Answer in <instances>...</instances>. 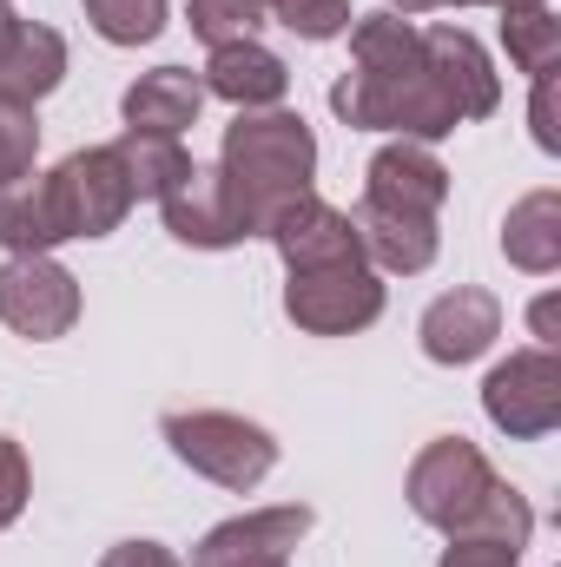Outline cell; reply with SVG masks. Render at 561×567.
I'll return each instance as SVG.
<instances>
[{"instance_id": "obj_28", "label": "cell", "mask_w": 561, "mask_h": 567, "mask_svg": "<svg viewBox=\"0 0 561 567\" xmlns=\"http://www.w3.org/2000/svg\"><path fill=\"white\" fill-rule=\"evenodd\" d=\"M27 495H33V468H27V449H20L13 435H0V535L20 522Z\"/></svg>"}, {"instance_id": "obj_23", "label": "cell", "mask_w": 561, "mask_h": 567, "mask_svg": "<svg viewBox=\"0 0 561 567\" xmlns=\"http://www.w3.org/2000/svg\"><path fill=\"white\" fill-rule=\"evenodd\" d=\"M502 47H509V60L536 80V73H555L561 60V20L549 7H516V13H502Z\"/></svg>"}, {"instance_id": "obj_30", "label": "cell", "mask_w": 561, "mask_h": 567, "mask_svg": "<svg viewBox=\"0 0 561 567\" xmlns=\"http://www.w3.org/2000/svg\"><path fill=\"white\" fill-rule=\"evenodd\" d=\"M100 567H185L165 542H113L106 555H100Z\"/></svg>"}, {"instance_id": "obj_19", "label": "cell", "mask_w": 561, "mask_h": 567, "mask_svg": "<svg viewBox=\"0 0 561 567\" xmlns=\"http://www.w3.org/2000/svg\"><path fill=\"white\" fill-rule=\"evenodd\" d=\"M502 258L516 271H529V278L561 271V192L555 185H542V192H529V198L509 205V218H502Z\"/></svg>"}, {"instance_id": "obj_24", "label": "cell", "mask_w": 561, "mask_h": 567, "mask_svg": "<svg viewBox=\"0 0 561 567\" xmlns=\"http://www.w3.org/2000/svg\"><path fill=\"white\" fill-rule=\"evenodd\" d=\"M86 7V27L106 40V47H145L165 33V0H80Z\"/></svg>"}, {"instance_id": "obj_3", "label": "cell", "mask_w": 561, "mask_h": 567, "mask_svg": "<svg viewBox=\"0 0 561 567\" xmlns=\"http://www.w3.org/2000/svg\"><path fill=\"white\" fill-rule=\"evenodd\" d=\"M159 435L192 475H205L232 495H252L278 468V435L252 416H232V410H172Z\"/></svg>"}, {"instance_id": "obj_25", "label": "cell", "mask_w": 561, "mask_h": 567, "mask_svg": "<svg viewBox=\"0 0 561 567\" xmlns=\"http://www.w3.org/2000/svg\"><path fill=\"white\" fill-rule=\"evenodd\" d=\"M185 20H192V33H198L205 47H232V40H258L265 0H192Z\"/></svg>"}, {"instance_id": "obj_29", "label": "cell", "mask_w": 561, "mask_h": 567, "mask_svg": "<svg viewBox=\"0 0 561 567\" xmlns=\"http://www.w3.org/2000/svg\"><path fill=\"white\" fill-rule=\"evenodd\" d=\"M436 567H522V548H502V542H449Z\"/></svg>"}, {"instance_id": "obj_11", "label": "cell", "mask_w": 561, "mask_h": 567, "mask_svg": "<svg viewBox=\"0 0 561 567\" xmlns=\"http://www.w3.org/2000/svg\"><path fill=\"white\" fill-rule=\"evenodd\" d=\"M422 60H429L436 86H442V100L456 106L462 126H469V120H489V113L502 106V80H496L482 40H476L469 27H456V20L422 27Z\"/></svg>"}, {"instance_id": "obj_33", "label": "cell", "mask_w": 561, "mask_h": 567, "mask_svg": "<svg viewBox=\"0 0 561 567\" xmlns=\"http://www.w3.org/2000/svg\"><path fill=\"white\" fill-rule=\"evenodd\" d=\"M536 330H542V343H555V303H536Z\"/></svg>"}, {"instance_id": "obj_10", "label": "cell", "mask_w": 561, "mask_h": 567, "mask_svg": "<svg viewBox=\"0 0 561 567\" xmlns=\"http://www.w3.org/2000/svg\"><path fill=\"white\" fill-rule=\"evenodd\" d=\"M496 337H502V303H496V290H482V284H456V290H442V297L422 310V323H417L422 357L442 363V370L476 363Z\"/></svg>"}, {"instance_id": "obj_31", "label": "cell", "mask_w": 561, "mask_h": 567, "mask_svg": "<svg viewBox=\"0 0 561 567\" xmlns=\"http://www.w3.org/2000/svg\"><path fill=\"white\" fill-rule=\"evenodd\" d=\"M549 86H555V73H536V106H529V120H536V145H542V152H561L555 100H549Z\"/></svg>"}, {"instance_id": "obj_34", "label": "cell", "mask_w": 561, "mask_h": 567, "mask_svg": "<svg viewBox=\"0 0 561 567\" xmlns=\"http://www.w3.org/2000/svg\"><path fill=\"white\" fill-rule=\"evenodd\" d=\"M13 27H20V13H13V7L0 0V53H7V40H13Z\"/></svg>"}, {"instance_id": "obj_5", "label": "cell", "mask_w": 561, "mask_h": 567, "mask_svg": "<svg viewBox=\"0 0 561 567\" xmlns=\"http://www.w3.org/2000/svg\"><path fill=\"white\" fill-rule=\"evenodd\" d=\"M384 271L357 265H317V271H290L284 284V317L310 337H357L384 317Z\"/></svg>"}, {"instance_id": "obj_6", "label": "cell", "mask_w": 561, "mask_h": 567, "mask_svg": "<svg viewBox=\"0 0 561 567\" xmlns=\"http://www.w3.org/2000/svg\"><path fill=\"white\" fill-rule=\"evenodd\" d=\"M482 416L502 429L509 442H542L561 429V357L549 343L502 357L482 377Z\"/></svg>"}, {"instance_id": "obj_26", "label": "cell", "mask_w": 561, "mask_h": 567, "mask_svg": "<svg viewBox=\"0 0 561 567\" xmlns=\"http://www.w3.org/2000/svg\"><path fill=\"white\" fill-rule=\"evenodd\" d=\"M33 158H40V113L27 100H7L0 93V185L27 178Z\"/></svg>"}, {"instance_id": "obj_8", "label": "cell", "mask_w": 561, "mask_h": 567, "mask_svg": "<svg viewBox=\"0 0 561 567\" xmlns=\"http://www.w3.org/2000/svg\"><path fill=\"white\" fill-rule=\"evenodd\" d=\"M0 323L27 343H53L80 323V278L40 251V258H7L0 265Z\"/></svg>"}, {"instance_id": "obj_2", "label": "cell", "mask_w": 561, "mask_h": 567, "mask_svg": "<svg viewBox=\"0 0 561 567\" xmlns=\"http://www.w3.org/2000/svg\"><path fill=\"white\" fill-rule=\"evenodd\" d=\"M218 178L232 192L245 238H265V225L317 178V133L304 126V113H284V106L238 113L218 145Z\"/></svg>"}, {"instance_id": "obj_32", "label": "cell", "mask_w": 561, "mask_h": 567, "mask_svg": "<svg viewBox=\"0 0 561 567\" xmlns=\"http://www.w3.org/2000/svg\"><path fill=\"white\" fill-rule=\"evenodd\" d=\"M449 7H496V13H516V7H549V0H449Z\"/></svg>"}, {"instance_id": "obj_17", "label": "cell", "mask_w": 561, "mask_h": 567, "mask_svg": "<svg viewBox=\"0 0 561 567\" xmlns=\"http://www.w3.org/2000/svg\"><path fill=\"white\" fill-rule=\"evenodd\" d=\"M120 113H126V133H165V140H178L205 113V80L192 66H152V73H140L126 86Z\"/></svg>"}, {"instance_id": "obj_21", "label": "cell", "mask_w": 561, "mask_h": 567, "mask_svg": "<svg viewBox=\"0 0 561 567\" xmlns=\"http://www.w3.org/2000/svg\"><path fill=\"white\" fill-rule=\"evenodd\" d=\"M529 535H536V508H529V495L509 488V482H496V488L482 495V508H476L449 542H502V548H529Z\"/></svg>"}, {"instance_id": "obj_4", "label": "cell", "mask_w": 561, "mask_h": 567, "mask_svg": "<svg viewBox=\"0 0 561 567\" xmlns=\"http://www.w3.org/2000/svg\"><path fill=\"white\" fill-rule=\"evenodd\" d=\"M496 482H502V475L489 468V455H482L469 435H436V442H422V455L410 462L404 495H410V515H417V522L456 535V528L482 508V495H489Z\"/></svg>"}, {"instance_id": "obj_9", "label": "cell", "mask_w": 561, "mask_h": 567, "mask_svg": "<svg viewBox=\"0 0 561 567\" xmlns=\"http://www.w3.org/2000/svg\"><path fill=\"white\" fill-rule=\"evenodd\" d=\"M159 218H165V231H172L178 245H192V251H232V245H245V225H238V212H232V192H225L218 165H198V158L159 192Z\"/></svg>"}, {"instance_id": "obj_36", "label": "cell", "mask_w": 561, "mask_h": 567, "mask_svg": "<svg viewBox=\"0 0 561 567\" xmlns=\"http://www.w3.org/2000/svg\"><path fill=\"white\" fill-rule=\"evenodd\" d=\"M245 567H290V555H278V561H245Z\"/></svg>"}, {"instance_id": "obj_20", "label": "cell", "mask_w": 561, "mask_h": 567, "mask_svg": "<svg viewBox=\"0 0 561 567\" xmlns=\"http://www.w3.org/2000/svg\"><path fill=\"white\" fill-rule=\"evenodd\" d=\"M60 80H67V40L47 20H20L13 40H7V53H0V93L40 106Z\"/></svg>"}, {"instance_id": "obj_15", "label": "cell", "mask_w": 561, "mask_h": 567, "mask_svg": "<svg viewBox=\"0 0 561 567\" xmlns=\"http://www.w3.org/2000/svg\"><path fill=\"white\" fill-rule=\"evenodd\" d=\"M350 225H357L364 265L384 271V278H417V271L436 265V251H442L436 218H417V212H384V205H364V198H357Z\"/></svg>"}, {"instance_id": "obj_13", "label": "cell", "mask_w": 561, "mask_h": 567, "mask_svg": "<svg viewBox=\"0 0 561 567\" xmlns=\"http://www.w3.org/2000/svg\"><path fill=\"white\" fill-rule=\"evenodd\" d=\"M364 205H384V212H417L436 218L449 205V165L417 140H390L370 152L364 165Z\"/></svg>"}, {"instance_id": "obj_1", "label": "cell", "mask_w": 561, "mask_h": 567, "mask_svg": "<svg viewBox=\"0 0 561 567\" xmlns=\"http://www.w3.org/2000/svg\"><path fill=\"white\" fill-rule=\"evenodd\" d=\"M330 113L357 133H397L417 145H436L462 126L422 60V27L390 7L350 20V73L330 86Z\"/></svg>"}, {"instance_id": "obj_7", "label": "cell", "mask_w": 561, "mask_h": 567, "mask_svg": "<svg viewBox=\"0 0 561 567\" xmlns=\"http://www.w3.org/2000/svg\"><path fill=\"white\" fill-rule=\"evenodd\" d=\"M47 178H53V205H60L67 238H113L126 225V212L140 205L133 198V178H126V165H120L113 145L67 152Z\"/></svg>"}, {"instance_id": "obj_12", "label": "cell", "mask_w": 561, "mask_h": 567, "mask_svg": "<svg viewBox=\"0 0 561 567\" xmlns=\"http://www.w3.org/2000/svg\"><path fill=\"white\" fill-rule=\"evenodd\" d=\"M265 238H272V251L284 258V271H317V265H357V258H364L350 212L324 205L317 192L290 198L278 218L265 225Z\"/></svg>"}, {"instance_id": "obj_14", "label": "cell", "mask_w": 561, "mask_h": 567, "mask_svg": "<svg viewBox=\"0 0 561 567\" xmlns=\"http://www.w3.org/2000/svg\"><path fill=\"white\" fill-rule=\"evenodd\" d=\"M310 508L304 502H284V508H252V515H232L218 522L198 548H192V567H245V561H278L290 555L304 535H310Z\"/></svg>"}, {"instance_id": "obj_27", "label": "cell", "mask_w": 561, "mask_h": 567, "mask_svg": "<svg viewBox=\"0 0 561 567\" xmlns=\"http://www.w3.org/2000/svg\"><path fill=\"white\" fill-rule=\"evenodd\" d=\"M272 7V20H278L284 33H297V40H337V33H350V0H265Z\"/></svg>"}, {"instance_id": "obj_35", "label": "cell", "mask_w": 561, "mask_h": 567, "mask_svg": "<svg viewBox=\"0 0 561 567\" xmlns=\"http://www.w3.org/2000/svg\"><path fill=\"white\" fill-rule=\"evenodd\" d=\"M429 7H449V0H390V13H429Z\"/></svg>"}, {"instance_id": "obj_18", "label": "cell", "mask_w": 561, "mask_h": 567, "mask_svg": "<svg viewBox=\"0 0 561 567\" xmlns=\"http://www.w3.org/2000/svg\"><path fill=\"white\" fill-rule=\"evenodd\" d=\"M53 245H67V225H60V205H53V178L27 172V178L0 185V251L7 258H40Z\"/></svg>"}, {"instance_id": "obj_16", "label": "cell", "mask_w": 561, "mask_h": 567, "mask_svg": "<svg viewBox=\"0 0 561 567\" xmlns=\"http://www.w3.org/2000/svg\"><path fill=\"white\" fill-rule=\"evenodd\" d=\"M198 80H205V93H212V100H225V106H238V113L284 106V93H290V66H284L265 40L212 47V60H205V73H198Z\"/></svg>"}, {"instance_id": "obj_22", "label": "cell", "mask_w": 561, "mask_h": 567, "mask_svg": "<svg viewBox=\"0 0 561 567\" xmlns=\"http://www.w3.org/2000/svg\"><path fill=\"white\" fill-rule=\"evenodd\" d=\"M113 152H120V165H126V178H133V198H159V192L192 165V152L178 140H165V133H120Z\"/></svg>"}]
</instances>
